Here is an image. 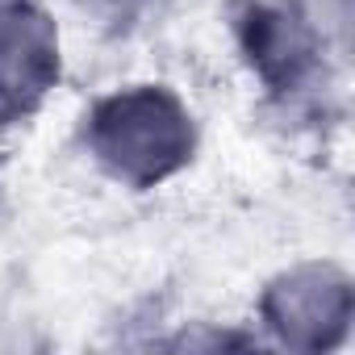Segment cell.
<instances>
[{
    "label": "cell",
    "mask_w": 355,
    "mask_h": 355,
    "mask_svg": "<svg viewBox=\"0 0 355 355\" xmlns=\"http://www.w3.org/2000/svg\"><path fill=\"white\" fill-rule=\"evenodd\" d=\"M263 326L293 351H330L347 338L355 293L334 263H297L280 272L259 301Z\"/></svg>",
    "instance_id": "2"
},
{
    "label": "cell",
    "mask_w": 355,
    "mask_h": 355,
    "mask_svg": "<svg viewBox=\"0 0 355 355\" xmlns=\"http://www.w3.org/2000/svg\"><path fill=\"white\" fill-rule=\"evenodd\" d=\"M76 5H80L88 17H96L101 26L125 30V26H134L138 17H146L159 0H76Z\"/></svg>",
    "instance_id": "5"
},
{
    "label": "cell",
    "mask_w": 355,
    "mask_h": 355,
    "mask_svg": "<svg viewBox=\"0 0 355 355\" xmlns=\"http://www.w3.org/2000/svg\"><path fill=\"white\" fill-rule=\"evenodd\" d=\"M92 159L130 189H155L189 167L197 150L193 113L163 84H134L109 92L84 117Z\"/></svg>",
    "instance_id": "1"
},
{
    "label": "cell",
    "mask_w": 355,
    "mask_h": 355,
    "mask_svg": "<svg viewBox=\"0 0 355 355\" xmlns=\"http://www.w3.org/2000/svg\"><path fill=\"white\" fill-rule=\"evenodd\" d=\"M59 84V30L30 0H0V121L30 117Z\"/></svg>",
    "instance_id": "3"
},
{
    "label": "cell",
    "mask_w": 355,
    "mask_h": 355,
    "mask_svg": "<svg viewBox=\"0 0 355 355\" xmlns=\"http://www.w3.org/2000/svg\"><path fill=\"white\" fill-rule=\"evenodd\" d=\"M247 51L272 88H297L313 67V34L293 9H251Z\"/></svg>",
    "instance_id": "4"
}]
</instances>
